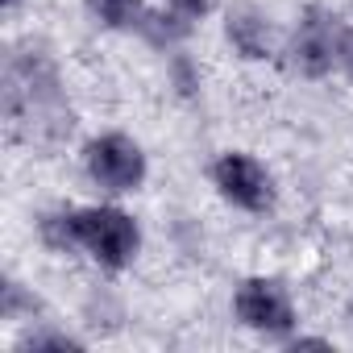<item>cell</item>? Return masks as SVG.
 <instances>
[{"mask_svg": "<svg viewBox=\"0 0 353 353\" xmlns=\"http://www.w3.org/2000/svg\"><path fill=\"white\" fill-rule=\"evenodd\" d=\"M170 9H174V13H183L188 21H200V17L208 13V0H170Z\"/></svg>", "mask_w": 353, "mask_h": 353, "instance_id": "cell-10", "label": "cell"}, {"mask_svg": "<svg viewBox=\"0 0 353 353\" xmlns=\"http://www.w3.org/2000/svg\"><path fill=\"white\" fill-rule=\"evenodd\" d=\"M88 9H92V17L100 26H108V30H137V34H141V26L150 17V9L141 5V0H88Z\"/></svg>", "mask_w": 353, "mask_h": 353, "instance_id": "cell-8", "label": "cell"}, {"mask_svg": "<svg viewBox=\"0 0 353 353\" xmlns=\"http://www.w3.org/2000/svg\"><path fill=\"white\" fill-rule=\"evenodd\" d=\"M83 166H88V179L112 196L133 192L145 179V154L133 137L125 133H104L83 150Z\"/></svg>", "mask_w": 353, "mask_h": 353, "instance_id": "cell-3", "label": "cell"}, {"mask_svg": "<svg viewBox=\"0 0 353 353\" xmlns=\"http://www.w3.org/2000/svg\"><path fill=\"white\" fill-rule=\"evenodd\" d=\"M212 183L221 188V196L245 212H262L270 200H274V188H270V174L258 158L250 154H225L216 158L212 166Z\"/></svg>", "mask_w": 353, "mask_h": 353, "instance_id": "cell-6", "label": "cell"}, {"mask_svg": "<svg viewBox=\"0 0 353 353\" xmlns=\"http://www.w3.org/2000/svg\"><path fill=\"white\" fill-rule=\"evenodd\" d=\"M225 34L233 42V50L250 63H262L274 54V30H270V17L258 13L254 5H237L229 9V21H225Z\"/></svg>", "mask_w": 353, "mask_h": 353, "instance_id": "cell-7", "label": "cell"}, {"mask_svg": "<svg viewBox=\"0 0 353 353\" xmlns=\"http://www.w3.org/2000/svg\"><path fill=\"white\" fill-rule=\"evenodd\" d=\"M233 312L245 328H258V332H291L295 328V307L287 299V291L274 283V279H250L237 287L233 295Z\"/></svg>", "mask_w": 353, "mask_h": 353, "instance_id": "cell-5", "label": "cell"}, {"mask_svg": "<svg viewBox=\"0 0 353 353\" xmlns=\"http://www.w3.org/2000/svg\"><path fill=\"white\" fill-rule=\"evenodd\" d=\"M341 26L328 9H307L303 21L295 26L291 42H287V54H291V67L307 79H324L332 67H336V50H341Z\"/></svg>", "mask_w": 353, "mask_h": 353, "instance_id": "cell-4", "label": "cell"}, {"mask_svg": "<svg viewBox=\"0 0 353 353\" xmlns=\"http://www.w3.org/2000/svg\"><path fill=\"white\" fill-rule=\"evenodd\" d=\"M26 349H79V341L67 332H34L26 341Z\"/></svg>", "mask_w": 353, "mask_h": 353, "instance_id": "cell-9", "label": "cell"}, {"mask_svg": "<svg viewBox=\"0 0 353 353\" xmlns=\"http://www.w3.org/2000/svg\"><path fill=\"white\" fill-rule=\"evenodd\" d=\"M174 79H179L183 92H196V88H200V79L192 75V63H188V59H174Z\"/></svg>", "mask_w": 353, "mask_h": 353, "instance_id": "cell-12", "label": "cell"}, {"mask_svg": "<svg viewBox=\"0 0 353 353\" xmlns=\"http://www.w3.org/2000/svg\"><path fill=\"white\" fill-rule=\"evenodd\" d=\"M336 67L353 79V30H345L341 34V50H336Z\"/></svg>", "mask_w": 353, "mask_h": 353, "instance_id": "cell-11", "label": "cell"}, {"mask_svg": "<svg viewBox=\"0 0 353 353\" xmlns=\"http://www.w3.org/2000/svg\"><path fill=\"white\" fill-rule=\"evenodd\" d=\"M75 241L100 266L121 270V266L133 262V254L141 245V233H137L133 216H125L121 208H79L75 212Z\"/></svg>", "mask_w": 353, "mask_h": 353, "instance_id": "cell-2", "label": "cell"}, {"mask_svg": "<svg viewBox=\"0 0 353 353\" xmlns=\"http://www.w3.org/2000/svg\"><path fill=\"white\" fill-rule=\"evenodd\" d=\"M5 121L9 133L34 150H59L75 129L59 67L34 42L13 46L5 59Z\"/></svg>", "mask_w": 353, "mask_h": 353, "instance_id": "cell-1", "label": "cell"}, {"mask_svg": "<svg viewBox=\"0 0 353 353\" xmlns=\"http://www.w3.org/2000/svg\"><path fill=\"white\" fill-rule=\"evenodd\" d=\"M5 9H17V0H5Z\"/></svg>", "mask_w": 353, "mask_h": 353, "instance_id": "cell-13", "label": "cell"}]
</instances>
